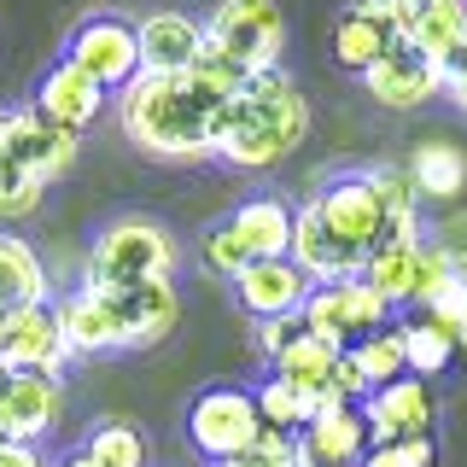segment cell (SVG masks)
<instances>
[{
    "mask_svg": "<svg viewBox=\"0 0 467 467\" xmlns=\"http://www.w3.org/2000/svg\"><path fill=\"white\" fill-rule=\"evenodd\" d=\"M228 88L211 82L204 70H140L123 88V135L140 146L146 158H164V164H204L216 158V117L228 106Z\"/></svg>",
    "mask_w": 467,
    "mask_h": 467,
    "instance_id": "1",
    "label": "cell"
},
{
    "mask_svg": "<svg viewBox=\"0 0 467 467\" xmlns=\"http://www.w3.org/2000/svg\"><path fill=\"white\" fill-rule=\"evenodd\" d=\"M310 135V106L286 70L245 77V88L216 117V158L234 170H275Z\"/></svg>",
    "mask_w": 467,
    "mask_h": 467,
    "instance_id": "2",
    "label": "cell"
},
{
    "mask_svg": "<svg viewBox=\"0 0 467 467\" xmlns=\"http://www.w3.org/2000/svg\"><path fill=\"white\" fill-rule=\"evenodd\" d=\"M182 245L158 216H111L94 234L82 263V286H140V281H170Z\"/></svg>",
    "mask_w": 467,
    "mask_h": 467,
    "instance_id": "3",
    "label": "cell"
},
{
    "mask_svg": "<svg viewBox=\"0 0 467 467\" xmlns=\"http://www.w3.org/2000/svg\"><path fill=\"white\" fill-rule=\"evenodd\" d=\"M286 245H292V204L281 193H257V199L234 204L223 223L204 234V263L234 281L245 263L286 257Z\"/></svg>",
    "mask_w": 467,
    "mask_h": 467,
    "instance_id": "4",
    "label": "cell"
},
{
    "mask_svg": "<svg viewBox=\"0 0 467 467\" xmlns=\"http://www.w3.org/2000/svg\"><path fill=\"white\" fill-rule=\"evenodd\" d=\"M204 47L216 58H228L245 77L281 70V47H286V18L275 0H223L204 18Z\"/></svg>",
    "mask_w": 467,
    "mask_h": 467,
    "instance_id": "5",
    "label": "cell"
},
{
    "mask_svg": "<svg viewBox=\"0 0 467 467\" xmlns=\"http://www.w3.org/2000/svg\"><path fill=\"white\" fill-rule=\"evenodd\" d=\"M379 327H391V304L379 298L362 275L316 286L310 298H304V333L321 339V345H333V350H350L357 339H368Z\"/></svg>",
    "mask_w": 467,
    "mask_h": 467,
    "instance_id": "6",
    "label": "cell"
},
{
    "mask_svg": "<svg viewBox=\"0 0 467 467\" xmlns=\"http://www.w3.org/2000/svg\"><path fill=\"white\" fill-rule=\"evenodd\" d=\"M99 298V310L111 321L117 350H146L158 339H170L175 316H182V298H175L170 281H140V286H88Z\"/></svg>",
    "mask_w": 467,
    "mask_h": 467,
    "instance_id": "7",
    "label": "cell"
},
{
    "mask_svg": "<svg viewBox=\"0 0 467 467\" xmlns=\"http://www.w3.org/2000/svg\"><path fill=\"white\" fill-rule=\"evenodd\" d=\"M257 432H263L257 398L240 391V386H211V391L193 398V409H187V438H193V450L211 456V462L240 456L245 444H257Z\"/></svg>",
    "mask_w": 467,
    "mask_h": 467,
    "instance_id": "8",
    "label": "cell"
},
{
    "mask_svg": "<svg viewBox=\"0 0 467 467\" xmlns=\"http://www.w3.org/2000/svg\"><path fill=\"white\" fill-rule=\"evenodd\" d=\"M316 211H321V223H327V234L339 245H350L357 257H368L379 240H386V211H379V199H374V187H368V175L362 170H350V175H333L327 187H316Z\"/></svg>",
    "mask_w": 467,
    "mask_h": 467,
    "instance_id": "9",
    "label": "cell"
},
{
    "mask_svg": "<svg viewBox=\"0 0 467 467\" xmlns=\"http://www.w3.org/2000/svg\"><path fill=\"white\" fill-rule=\"evenodd\" d=\"M58 391L53 374H29V368H0V438L6 444H41L58 427Z\"/></svg>",
    "mask_w": 467,
    "mask_h": 467,
    "instance_id": "10",
    "label": "cell"
},
{
    "mask_svg": "<svg viewBox=\"0 0 467 467\" xmlns=\"http://www.w3.org/2000/svg\"><path fill=\"white\" fill-rule=\"evenodd\" d=\"M70 65L88 70L99 88H129L140 77V41H135V24H123V18H88L77 24V36H70Z\"/></svg>",
    "mask_w": 467,
    "mask_h": 467,
    "instance_id": "11",
    "label": "cell"
},
{
    "mask_svg": "<svg viewBox=\"0 0 467 467\" xmlns=\"http://www.w3.org/2000/svg\"><path fill=\"white\" fill-rule=\"evenodd\" d=\"M357 415H362V427H368V444H398V438H427L432 432L438 403H432L427 379L403 374V379H391V386L368 391V398L357 403Z\"/></svg>",
    "mask_w": 467,
    "mask_h": 467,
    "instance_id": "12",
    "label": "cell"
},
{
    "mask_svg": "<svg viewBox=\"0 0 467 467\" xmlns=\"http://www.w3.org/2000/svg\"><path fill=\"white\" fill-rule=\"evenodd\" d=\"M386 12L403 47L427 53L432 65H450L467 41V0H386Z\"/></svg>",
    "mask_w": 467,
    "mask_h": 467,
    "instance_id": "13",
    "label": "cell"
},
{
    "mask_svg": "<svg viewBox=\"0 0 467 467\" xmlns=\"http://www.w3.org/2000/svg\"><path fill=\"white\" fill-rule=\"evenodd\" d=\"M0 158H12L18 170L41 175V182H58L77 164V135L53 129L41 111H6L0 117Z\"/></svg>",
    "mask_w": 467,
    "mask_h": 467,
    "instance_id": "14",
    "label": "cell"
},
{
    "mask_svg": "<svg viewBox=\"0 0 467 467\" xmlns=\"http://www.w3.org/2000/svg\"><path fill=\"white\" fill-rule=\"evenodd\" d=\"M362 94L386 111H415V106H427L432 94H444V65H432L427 53H415V47L398 41L379 65L362 70Z\"/></svg>",
    "mask_w": 467,
    "mask_h": 467,
    "instance_id": "15",
    "label": "cell"
},
{
    "mask_svg": "<svg viewBox=\"0 0 467 467\" xmlns=\"http://www.w3.org/2000/svg\"><path fill=\"white\" fill-rule=\"evenodd\" d=\"M70 345L58 333V310L53 304H24L6 316V345H0V368H29V374H65Z\"/></svg>",
    "mask_w": 467,
    "mask_h": 467,
    "instance_id": "16",
    "label": "cell"
},
{
    "mask_svg": "<svg viewBox=\"0 0 467 467\" xmlns=\"http://www.w3.org/2000/svg\"><path fill=\"white\" fill-rule=\"evenodd\" d=\"M310 281H304V269L292 257H263V263H245L240 275H234V298H240V310L252 321H269V316H298L304 298H310Z\"/></svg>",
    "mask_w": 467,
    "mask_h": 467,
    "instance_id": "17",
    "label": "cell"
},
{
    "mask_svg": "<svg viewBox=\"0 0 467 467\" xmlns=\"http://www.w3.org/2000/svg\"><path fill=\"white\" fill-rule=\"evenodd\" d=\"M286 257L304 269V281H310V286H333V281L362 275V257L327 234V223H321V211H316V199H304L298 211H292V245H286Z\"/></svg>",
    "mask_w": 467,
    "mask_h": 467,
    "instance_id": "18",
    "label": "cell"
},
{
    "mask_svg": "<svg viewBox=\"0 0 467 467\" xmlns=\"http://www.w3.org/2000/svg\"><path fill=\"white\" fill-rule=\"evenodd\" d=\"M135 41H140V70L175 77L204 53V18H193V12H146L135 24Z\"/></svg>",
    "mask_w": 467,
    "mask_h": 467,
    "instance_id": "19",
    "label": "cell"
},
{
    "mask_svg": "<svg viewBox=\"0 0 467 467\" xmlns=\"http://www.w3.org/2000/svg\"><path fill=\"white\" fill-rule=\"evenodd\" d=\"M36 111L47 117L53 129H70V135H82V129L94 123L99 111H106V88L88 77V70H77L70 58H58L47 77H41V88H36Z\"/></svg>",
    "mask_w": 467,
    "mask_h": 467,
    "instance_id": "20",
    "label": "cell"
},
{
    "mask_svg": "<svg viewBox=\"0 0 467 467\" xmlns=\"http://www.w3.org/2000/svg\"><path fill=\"white\" fill-rule=\"evenodd\" d=\"M391 47H398V29H391V12L386 0H357L350 12H339V24H333V58H339L345 70H368L379 65Z\"/></svg>",
    "mask_w": 467,
    "mask_h": 467,
    "instance_id": "21",
    "label": "cell"
},
{
    "mask_svg": "<svg viewBox=\"0 0 467 467\" xmlns=\"http://www.w3.org/2000/svg\"><path fill=\"white\" fill-rule=\"evenodd\" d=\"M403 175H409V187H415V199L450 204V199H462V187H467V152L450 146V140H420L415 152H409Z\"/></svg>",
    "mask_w": 467,
    "mask_h": 467,
    "instance_id": "22",
    "label": "cell"
},
{
    "mask_svg": "<svg viewBox=\"0 0 467 467\" xmlns=\"http://www.w3.org/2000/svg\"><path fill=\"white\" fill-rule=\"evenodd\" d=\"M47 292V263L36 257V245L18 234H0V316L24 310V304H53Z\"/></svg>",
    "mask_w": 467,
    "mask_h": 467,
    "instance_id": "23",
    "label": "cell"
},
{
    "mask_svg": "<svg viewBox=\"0 0 467 467\" xmlns=\"http://www.w3.org/2000/svg\"><path fill=\"white\" fill-rule=\"evenodd\" d=\"M415 275H420V240H391V245H374V252L362 257V281H368L391 310H398V304H415Z\"/></svg>",
    "mask_w": 467,
    "mask_h": 467,
    "instance_id": "24",
    "label": "cell"
},
{
    "mask_svg": "<svg viewBox=\"0 0 467 467\" xmlns=\"http://www.w3.org/2000/svg\"><path fill=\"white\" fill-rule=\"evenodd\" d=\"M53 310H58V333H65L70 357H106V350H117L111 321H106V310H99V298L88 286L70 292V298H58Z\"/></svg>",
    "mask_w": 467,
    "mask_h": 467,
    "instance_id": "25",
    "label": "cell"
},
{
    "mask_svg": "<svg viewBox=\"0 0 467 467\" xmlns=\"http://www.w3.org/2000/svg\"><path fill=\"white\" fill-rule=\"evenodd\" d=\"M333 362H339V350L304 333V339H292V345L281 350V357H275V379H286L292 391L316 398V391H327V379H333Z\"/></svg>",
    "mask_w": 467,
    "mask_h": 467,
    "instance_id": "26",
    "label": "cell"
},
{
    "mask_svg": "<svg viewBox=\"0 0 467 467\" xmlns=\"http://www.w3.org/2000/svg\"><path fill=\"white\" fill-rule=\"evenodd\" d=\"M82 456L94 467H152V450H146V432L135 420H99L94 432H88Z\"/></svg>",
    "mask_w": 467,
    "mask_h": 467,
    "instance_id": "27",
    "label": "cell"
},
{
    "mask_svg": "<svg viewBox=\"0 0 467 467\" xmlns=\"http://www.w3.org/2000/svg\"><path fill=\"white\" fill-rule=\"evenodd\" d=\"M398 333H403V368L415 374V379H432V374H444L450 368V350H456V333H444L438 321H398Z\"/></svg>",
    "mask_w": 467,
    "mask_h": 467,
    "instance_id": "28",
    "label": "cell"
},
{
    "mask_svg": "<svg viewBox=\"0 0 467 467\" xmlns=\"http://www.w3.org/2000/svg\"><path fill=\"white\" fill-rule=\"evenodd\" d=\"M350 362H357V374L368 379V391L391 386V379H403L409 368H403V333H398V321H391V327H379V333H368V339H357V345H350Z\"/></svg>",
    "mask_w": 467,
    "mask_h": 467,
    "instance_id": "29",
    "label": "cell"
},
{
    "mask_svg": "<svg viewBox=\"0 0 467 467\" xmlns=\"http://www.w3.org/2000/svg\"><path fill=\"white\" fill-rule=\"evenodd\" d=\"M257 398V415H263V427H275V432H292L298 438L304 427H310V398L304 391H292L286 379H263V391H252Z\"/></svg>",
    "mask_w": 467,
    "mask_h": 467,
    "instance_id": "30",
    "label": "cell"
},
{
    "mask_svg": "<svg viewBox=\"0 0 467 467\" xmlns=\"http://www.w3.org/2000/svg\"><path fill=\"white\" fill-rule=\"evenodd\" d=\"M41 193H47L41 175H29V170L12 164V158H0V223H24V216H36Z\"/></svg>",
    "mask_w": 467,
    "mask_h": 467,
    "instance_id": "31",
    "label": "cell"
},
{
    "mask_svg": "<svg viewBox=\"0 0 467 467\" xmlns=\"http://www.w3.org/2000/svg\"><path fill=\"white\" fill-rule=\"evenodd\" d=\"M432 462H438V444L427 432V438H398V444H368L357 467H432Z\"/></svg>",
    "mask_w": 467,
    "mask_h": 467,
    "instance_id": "32",
    "label": "cell"
},
{
    "mask_svg": "<svg viewBox=\"0 0 467 467\" xmlns=\"http://www.w3.org/2000/svg\"><path fill=\"white\" fill-rule=\"evenodd\" d=\"M216 467H292V432L263 427L257 444H245L240 456H228V462H216Z\"/></svg>",
    "mask_w": 467,
    "mask_h": 467,
    "instance_id": "33",
    "label": "cell"
},
{
    "mask_svg": "<svg viewBox=\"0 0 467 467\" xmlns=\"http://www.w3.org/2000/svg\"><path fill=\"white\" fill-rule=\"evenodd\" d=\"M292 339H304V310H298V316H269V321H257V350H263L269 362L281 357Z\"/></svg>",
    "mask_w": 467,
    "mask_h": 467,
    "instance_id": "34",
    "label": "cell"
},
{
    "mask_svg": "<svg viewBox=\"0 0 467 467\" xmlns=\"http://www.w3.org/2000/svg\"><path fill=\"white\" fill-rule=\"evenodd\" d=\"M444 94H450V106L467 117V41H462V53L444 65Z\"/></svg>",
    "mask_w": 467,
    "mask_h": 467,
    "instance_id": "35",
    "label": "cell"
},
{
    "mask_svg": "<svg viewBox=\"0 0 467 467\" xmlns=\"http://www.w3.org/2000/svg\"><path fill=\"white\" fill-rule=\"evenodd\" d=\"M0 467H47V456H41V444H6L0 438Z\"/></svg>",
    "mask_w": 467,
    "mask_h": 467,
    "instance_id": "36",
    "label": "cell"
},
{
    "mask_svg": "<svg viewBox=\"0 0 467 467\" xmlns=\"http://www.w3.org/2000/svg\"><path fill=\"white\" fill-rule=\"evenodd\" d=\"M65 467H94V462H88V456H82V450H77V456H70V462H65Z\"/></svg>",
    "mask_w": 467,
    "mask_h": 467,
    "instance_id": "37",
    "label": "cell"
},
{
    "mask_svg": "<svg viewBox=\"0 0 467 467\" xmlns=\"http://www.w3.org/2000/svg\"><path fill=\"white\" fill-rule=\"evenodd\" d=\"M456 350H467V321H462V333H456Z\"/></svg>",
    "mask_w": 467,
    "mask_h": 467,
    "instance_id": "38",
    "label": "cell"
},
{
    "mask_svg": "<svg viewBox=\"0 0 467 467\" xmlns=\"http://www.w3.org/2000/svg\"><path fill=\"white\" fill-rule=\"evenodd\" d=\"M0 345H6V316H0Z\"/></svg>",
    "mask_w": 467,
    "mask_h": 467,
    "instance_id": "39",
    "label": "cell"
},
{
    "mask_svg": "<svg viewBox=\"0 0 467 467\" xmlns=\"http://www.w3.org/2000/svg\"><path fill=\"white\" fill-rule=\"evenodd\" d=\"M0 117H6V111H0Z\"/></svg>",
    "mask_w": 467,
    "mask_h": 467,
    "instance_id": "40",
    "label": "cell"
}]
</instances>
